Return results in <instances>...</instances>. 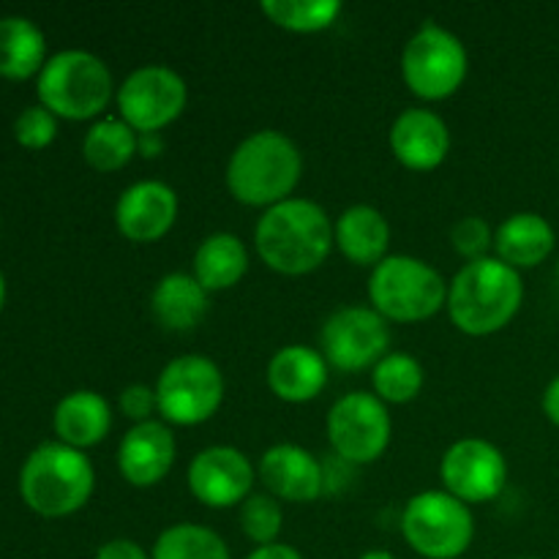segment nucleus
Here are the masks:
<instances>
[{
  "label": "nucleus",
  "instance_id": "a19ab883",
  "mask_svg": "<svg viewBox=\"0 0 559 559\" xmlns=\"http://www.w3.org/2000/svg\"><path fill=\"white\" fill-rule=\"evenodd\" d=\"M557 276H559V265H557Z\"/></svg>",
  "mask_w": 559,
  "mask_h": 559
},
{
  "label": "nucleus",
  "instance_id": "c756f323",
  "mask_svg": "<svg viewBox=\"0 0 559 559\" xmlns=\"http://www.w3.org/2000/svg\"><path fill=\"white\" fill-rule=\"evenodd\" d=\"M240 530L246 538L257 546L278 544V535L284 527V511L278 500L267 491H254L249 500L240 506Z\"/></svg>",
  "mask_w": 559,
  "mask_h": 559
},
{
  "label": "nucleus",
  "instance_id": "7c9ffc66",
  "mask_svg": "<svg viewBox=\"0 0 559 559\" xmlns=\"http://www.w3.org/2000/svg\"><path fill=\"white\" fill-rule=\"evenodd\" d=\"M58 134V115L49 112L44 104H33L20 112L14 120V136L20 145L31 147V151H41Z\"/></svg>",
  "mask_w": 559,
  "mask_h": 559
},
{
  "label": "nucleus",
  "instance_id": "72a5a7b5",
  "mask_svg": "<svg viewBox=\"0 0 559 559\" xmlns=\"http://www.w3.org/2000/svg\"><path fill=\"white\" fill-rule=\"evenodd\" d=\"M93 559H151L145 549H142L136 540H129V538H115V540H107V544L98 546L96 557Z\"/></svg>",
  "mask_w": 559,
  "mask_h": 559
},
{
  "label": "nucleus",
  "instance_id": "c85d7f7f",
  "mask_svg": "<svg viewBox=\"0 0 559 559\" xmlns=\"http://www.w3.org/2000/svg\"><path fill=\"white\" fill-rule=\"evenodd\" d=\"M338 0H262V14L289 33H322L338 20Z\"/></svg>",
  "mask_w": 559,
  "mask_h": 559
},
{
  "label": "nucleus",
  "instance_id": "4c0bfd02",
  "mask_svg": "<svg viewBox=\"0 0 559 559\" xmlns=\"http://www.w3.org/2000/svg\"><path fill=\"white\" fill-rule=\"evenodd\" d=\"M358 559H396V557L385 549H374V551H366V555H360Z\"/></svg>",
  "mask_w": 559,
  "mask_h": 559
},
{
  "label": "nucleus",
  "instance_id": "f03ea898",
  "mask_svg": "<svg viewBox=\"0 0 559 559\" xmlns=\"http://www.w3.org/2000/svg\"><path fill=\"white\" fill-rule=\"evenodd\" d=\"M524 300L516 267L497 257L473 260L448 282V317L467 336H491L513 322Z\"/></svg>",
  "mask_w": 559,
  "mask_h": 559
},
{
  "label": "nucleus",
  "instance_id": "39448f33",
  "mask_svg": "<svg viewBox=\"0 0 559 559\" xmlns=\"http://www.w3.org/2000/svg\"><path fill=\"white\" fill-rule=\"evenodd\" d=\"M112 96V71L98 55L85 49L52 55L38 74V98L58 118L91 120L107 109Z\"/></svg>",
  "mask_w": 559,
  "mask_h": 559
},
{
  "label": "nucleus",
  "instance_id": "0eeeda50",
  "mask_svg": "<svg viewBox=\"0 0 559 559\" xmlns=\"http://www.w3.org/2000/svg\"><path fill=\"white\" fill-rule=\"evenodd\" d=\"M402 535L424 559H459L475 540L473 508L445 489L420 491L404 506Z\"/></svg>",
  "mask_w": 559,
  "mask_h": 559
},
{
  "label": "nucleus",
  "instance_id": "c9c22d12",
  "mask_svg": "<svg viewBox=\"0 0 559 559\" xmlns=\"http://www.w3.org/2000/svg\"><path fill=\"white\" fill-rule=\"evenodd\" d=\"M544 413L546 418L551 420V424L559 426V377H555V380L546 385L544 391Z\"/></svg>",
  "mask_w": 559,
  "mask_h": 559
},
{
  "label": "nucleus",
  "instance_id": "20e7f679",
  "mask_svg": "<svg viewBox=\"0 0 559 559\" xmlns=\"http://www.w3.org/2000/svg\"><path fill=\"white\" fill-rule=\"evenodd\" d=\"M96 486L91 459L63 442L38 445L25 459L20 473L22 500L38 516H71L87 506Z\"/></svg>",
  "mask_w": 559,
  "mask_h": 559
},
{
  "label": "nucleus",
  "instance_id": "e433bc0d",
  "mask_svg": "<svg viewBox=\"0 0 559 559\" xmlns=\"http://www.w3.org/2000/svg\"><path fill=\"white\" fill-rule=\"evenodd\" d=\"M162 151H164L162 134H140V140H136V153H142L145 158L158 156Z\"/></svg>",
  "mask_w": 559,
  "mask_h": 559
},
{
  "label": "nucleus",
  "instance_id": "473e14b6",
  "mask_svg": "<svg viewBox=\"0 0 559 559\" xmlns=\"http://www.w3.org/2000/svg\"><path fill=\"white\" fill-rule=\"evenodd\" d=\"M118 407L131 424H145V420H153V413H158L156 388L145 385V382L126 385L118 396Z\"/></svg>",
  "mask_w": 559,
  "mask_h": 559
},
{
  "label": "nucleus",
  "instance_id": "bb28decb",
  "mask_svg": "<svg viewBox=\"0 0 559 559\" xmlns=\"http://www.w3.org/2000/svg\"><path fill=\"white\" fill-rule=\"evenodd\" d=\"M151 559H233L229 546L216 530L180 522L164 530L153 544Z\"/></svg>",
  "mask_w": 559,
  "mask_h": 559
},
{
  "label": "nucleus",
  "instance_id": "6ab92c4d",
  "mask_svg": "<svg viewBox=\"0 0 559 559\" xmlns=\"http://www.w3.org/2000/svg\"><path fill=\"white\" fill-rule=\"evenodd\" d=\"M328 360L320 349L306 344H287L267 364V388L287 404L314 402L328 385Z\"/></svg>",
  "mask_w": 559,
  "mask_h": 559
},
{
  "label": "nucleus",
  "instance_id": "f8f14e48",
  "mask_svg": "<svg viewBox=\"0 0 559 559\" xmlns=\"http://www.w3.org/2000/svg\"><path fill=\"white\" fill-rule=\"evenodd\" d=\"M391 347L388 320L369 306H344L336 309L320 331V353L328 366L338 371L374 369Z\"/></svg>",
  "mask_w": 559,
  "mask_h": 559
},
{
  "label": "nucleus",
  "instance_id": "ea45409f",
  "mask_svg": "<svg viewBox=\"0 0 559 559\" xmlns=\"http://www.w3.org/2000/svg\"><path fill=\"white\" fill-rule=\"evenodd\" d=\"M516 559H540V557H516Z\"/></svg>",
  "mask_w": 559,
  "mask_h": 559
},
{
  "label": "nucleus",
  "instance_id": "ddd939ff",
  "mask_svg": "<svg viewBox=\"0 0 559 559\" xmlns=\"http://www.w3.org/2000/svg\"><path fill=\"white\" fill-rule=\"evenodd\" d=\"M440 478L448 495L467 506L491 502L508 484V462L495 442L484 437H464L445 451Z\"/></svg>",
  "mask_w": 559,
  "mask_h": 559
},
{
  "label": "nucleus",
  "instance_id": "1a4fd4ad",
  "mask_svg": "<svg viewBox=\"0 0 559 559\" xmlns=\"http://www.w3.org/2000/svg\"><path fill=\"white\" fill-rule=\"evenodd\" d=\"M158 415L167 426H200L218 413L224 402V374L205 355H180L156 380Z\"/></svg>",
  "mask_w": 559,
  "mask_h": 559
},
{
  "label": "nucleus",
  "instance_id": "7ed1b4c3",
  "mask_svg": "<svg viewBox=\"0 0 559 559\" xmlns=\"http://www.w3.org/2000/svg\"><path fill=\"white\" fill-rule=\"evenodd\" d=\"M304 175V153L276 129H262L238 142L227 162V189L240 205L273 207L289 200Z\"/></svg>",
  "mask_w": 559,
  "mask_h": 559
},
{
  "label": "nucleus",
  "instance_id": "5701e85b",
  "mask_svg": "<svg viewBox=\"0 0 559 559\" xmlns=\"http://www.w3.org/2000/svg\"><path fill=\"white\" fill-rule=\"evenodd\" d=\"M555 229L540 213H513L497 227L495 251L497 260L506 265L524 271V267H538L546 257L555 251Z\"/></svg>",
  "mask_w": 559,
  "mask_h": 559
},
{
  "label": "nucleus",
  "instance_id": "f257e3e1",
  "mask_svg": "<svg viewBox=\"0 0 559 559\" xmlns=\"http://www.w3.org/2000/svg\"><path fill=\"white\" fill-rule=\"evenodd\" d=\"M254 246L271 271L306 276L331 254L333 222L314 200L289 197L262 213L254 227Z\"/></svg>",
  "mask_w": 559,
  "mask_h": 559
},
{
  "label": "nucleus",
  "instance_id": "4468645a",
  "mask_svg": "<svg viewBox=\"0 0 559 559\" xmlns=\"http://www.w3.org/2000/svg\"><path fill=\"white\" fill-rule=\"evenodd\" d=\"M257 469L251 459L243 451L229 445H213L197 453L189 464V491L197 502L205 508H224L243 506L254 495Z\"/></svg>",
  "mask_w": 559,
  "mask_h": 559
},
{
  "label": "nucleus",
  "instance_id": "6e6552de",
  "mask_svg": "<svg viewBox=\"0 0 559 559\" xmlns=\"http://www.w3.org/2000/svg\"><path fill=\"white\" fill-rule=\"evenodd\" d=\"M469 71L467 47L456 33L437 22H424L409 36L402 52V76L409 93L424 102L451 98L464 85Z\"/></svg>",
  "mask_w": 559,
  "mask_h": 559
},
{
  "label": "nucleus",
  "instance_id": "f3484780",
  "mask_svg": "<svg viewBox=\"0 0 559 559\" xmlns=\"http://www.w3.org/2000/svg\"><path fill=\"white\" fill-rule=\"evenodd\" d=\"M178 445L175 435L164 420H145L134 424L123 435L118 445V469L123 480H129L136 489H151L162 484L173 469Z\"/></svg>",
  "mask_w": 559,
  "mask_h": 559
},
{
  "label": "nucleus",
  "instance_id": "dca6fc26",
  "mask_svg": "<svg viewBox=\"0 0 559 559\" xmlns=\"http://www.w3.org/2000/svg\"><path fill=\"white\" fill-rule=\"evenodd\" d=\"M257 473L267 495L284 502H314L328 489L325 467L320 459L293 442L267 448Z\"/></svg>",
  "mask_w": 559,
  "mask_h": 559
},
{
  "label": "nucleus",
  "instance_id": "79ce46f5",
  "mask_svg": "<svg viewBox=\"0 0 559 559\" xmlns=\"http://www.w3.org/2000/svg\"><path fill=\"white\" fill-rule=\"evenodd\" d=\"M557 559H559V557H557Z\"/></svg>",
  "mask_w": 559,
  "mask_h": 559
},
{
  "label": "nucleus",
  "instance_id": "b1692460",
  "mask_svg": "<svg viewBox=\"0 0 559 559\" xmlns=\"http://www.w3.org/2000/svg\"><path fill=\"white\" fill-rule=\"evenodd\" d=\"M249 271V251L246 243L233 233H213L197 246L194 278L207 293H224L240 284Z\"/></svg>",
  "mask_w": 559,
  "mask_h": 559
},
{
  "label": "nucleus",
  "instance_id": "412c9836",
  "mask_svg": "<svg viewBox=\"0 0 559 559\" xmlns=\"http://www.w3.org/2000/svg\"><path fill=\"white\" fill-rule=\"evenodd\" d=\"M55 435L76 451L98 445L112 429V407L96 391H74L63 396L52 415Z\"/></svg>",
  "mask_w": 559,
  "mask_h": 559
},
{
  "label": "nucleus",
  "instance_id": "a211bd4d",
  "mask_svg": "<svg viewBox=\"0 0 559 559\" xmlns=\"http://www.w3.org/2000/svg\"><path fill=\"white\" fill-rule=\"evenodd\" d=\"M391 151L407 169L429 173L440 167L451 153V129L431 109L409 107L393 120Z\"/></svg>",
  "mask_w": 559,
  "mask_h": 559
},
{
  "label": "nucleus",
  "instance_id": "423d86ee",
  "mask_svg": "<svg viewBox=\"0 0 559 559\" xmlns=\"http://www.w3.org/2000/svg\"><path fill=\"white\" fill-rule=\"evenodd\" d=\"M371 309L391 322L431 320L448 304V282L429 262L409 254H388L369 278Z\"/></svg>",
  "mask_w": 559,
  "mask_h": 559
},
{
  "label": "nucleus",
  "instance_id": "9d476101",
  "mask_svg": "<svg viewBox=\"0 0 559 559\" xmlns=\"http://www.w3.org/2000/svg\"><path fill=\"white\" fill-rule=\"evenodd\" d=\"M115 102H118V118L126 120L136 134H162V129L183 115L189 104V87L183 76L169 66L147 63L120 82Z\"/></svg>",
  "mask_w": 559,
  "mask_h": 559
},
{
  "label": "nucleus",
  "instance_id": "aec40b11",
  "mask_svg": "<svg viewBox=\"0 0 559 559\" xmlns=\"http://www.w3.org/2000/svg\"><path fill=\"white\" fill-rule=\"evenodd\" d=\"M333 246L353 265L377 267L391 249V224L374 205H353L333 222Z\"/></svg>",
  "mask_w": 559,
  "mask_h": 559
},
{
  "label": "nucleus",
  "instance_id": "f704fd0d",
  "mask_svg": "<svg viewBox=\"0 0 559 559\" xmlns=\"http://www.w3.org/2000/svg\"><path fill=\"white\" fill-rule=\"evenodd\" d=\"M246 559H304V555H300L295 546H287L278 540V544H271V546H257V549Z\"/></svg>",
  "mask_w": 559,
  "mask_h": 559
},
{
  "label": "nucleus",
  "instance_id": "58836bf2",
  "mask_svg": "<svg viewBox=\"0 0 559 559\" xmlns=\"http://www.w3.org/2000/svg\"><path fill=\"white\" fill-rule=\"evenodd\" d=\"M3 300H5V278L0 273V309H3Z\"/></svg>",
  "mask_w": 559,
  "mask_h": 559
},
{
  "label": "nucleus",
  "instance_id": "393cba45",
  "mask_svg": "<svg viewBox=\"0 0 559 559\" xmlns=\"http://www.w3.org/2000/svg\"><path fill=\"white\" fill-rule=\"evenodd\" d=\"M47 63V41L27 16H0V74L27 80Z\"/></svg>",
  "mask_w": 559,
  "mask_h": 559
},
{
  "label": "nucleus",
  "instance_id": "9b49d317",
  "mask_svg": "<svg viewBox=\"0 0 559 559\" xmlns=\"http://www.w3.org/2000/svg\"><path fill=\"white\" fill-rule=\"evenodd\" d=\"M393 424L388 404L374 393L355 391L333 402L328 413V440L344 464H371L391 445Z\"/></svg>",
  "mask_w": 559,
  "mask_h": 559
},
{
  "label": "nucleus",
  "instance_id": "2eb2a0df",
  "mask_svg": "<svg viewBox=\"0 0 559 559\" xmlns=\"http://www.w3.org/2000/svg\"><path fill=\"white\" fill-rule=\"evenodd\" d=\"M178 222V194L164 180H140L115 205L118 233L131 243H156Z\"/></svg>",
  "mask_w": 559,
  "mask_h": 559
},
{
  "label": "nucleus",
  "instance_id": "2f4dec72",
  "mask_svg": "<svg viewBox=\"0 0 559 559\" xmlns=\"http://www.w3.org/2000/svg\"><path fill=\"white\" fill-rule=\"evenodd\" d=\"M451 243L467 262L484 260L489 257V249H495V233L484 216H464L451 229Z\"/></svg>",
  "mask_w": 559,
  "mask_h": 559
},
{
  "label": "nucleus",
  "instance_id": "cd10ccee",
  "mask_svg": "<svg viewBox=\"0 0 559 559\" xmlns=\"http://www.w3.org/2000/svg\"><path fill=\"white\" fill-rule=\"evenodd\" d=\"M424 366L407 353H388L371 369V388L374 396L385 404H409L424 391Z\"/></svg>",
  "mask_w": 559,
  "mask_h": 559
},
{
  "label": "nucleus",
  "instance_id": "4be33fe9",
  "mask_svg": "<svg viewBox=\"0 0 559 559\" xmlns=\"http://www.w3.org/2000/svg\"><path fill=\"white\" fill-rule=\"evenodd\" d=\"M207 293L194 273H167L151 293V314L164 331L186 333L200 325L207 314Z\"/></svg>",
  "mask_w": 559,
  "mask_h": 559
},
{
  "label": "nucleus",
  "instance_id": "a878e982",
  "mask_svg": "<svg viewBox=\"0 0 559 559\" xmlns=\"http://www.w3.org/2000/svg\"><path fill=\"white\" fill-rule=\"evenodd\" d=\"M136 134L126 120L102 118L87 129L82 140V156L98 173H118L136 156Z\"/></svg>",
  "mask_w": 559,
  "mask_h": 559
}]
</instances>
